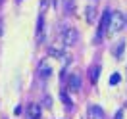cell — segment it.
<instances>
[{
	"label": "cell",
	"mask_w": 127,
	"mask_h": 119,
	"mask_svg": "<svg viewBox=\"0 0 127 119\" xmlns=\"http://www.w3.org/2000/svg\"><path fill=\"white\" fill-rule=\"evenodd\" d=\"M125 27V16L121 12H112L110 16V23H108V33L114 35V33H119Z\"/></svg>",
	"instance_id": "6da1fadb"
},
{
	"label": "cell",
	"mask_w": 127,
	"mask_h": 119,
	"mask_svg": "<svg viewBox=\"0 0 127 119\" xmlns=\"http://www.w3.org/2000/svg\"><path fill=\"white\" fill-rule=\"evenodd\" d=\"M60 40H62L65 46H73L77 40H79V33H77V29H73V27H69V25H64L62 31H60Z\"/></svg>",
	"instance_id": "7a4b0ae2"
},
{
	"label": "cell",
	"mask_w": 127,
	"mask_h": 119,
	"mask_svg": "<svg viewBox=\"0 0 127 119\" xmlns=\"http://www.w3.org/2000/svg\"><path fill=\"white\" fill-rule=\"evenodd\" d=\"M37 75H39V79H42V81L50 79V75H52V65H50L48 60H44V62H40V64H39Z\"/></svg>",
	"instance_id": "3957f363"
},
{
	"label": "cell",
	"mask_w": 127,
	"mask_h": 119,
	"mask_svg": "<svg viewBox=\"0 0 127 119\" xmlns=\"http://www.w3.org/2000/svg\"><path fill=\"white\" fill-rule=\"evenodd\" d=\"M67 88H69L71 92H77L81 88V77L77 73H71V75H69V79H67Z\"/></svg>",
	"instance_id": "277c9868"
},
{
	"label": "cell",
	"mask_w": 127,
	"mask_h": 119,
	"mask_svg": "<svg viewBox=\"0 0 127 119\" xmlns=\"http://www.w3.org/2000/svg\"><path fill=\"white\" fill-rule=\"evenodd\" d=\"M89 119H104V111L100 106H89Z\"/></svg>",
	"instance_id": "5b68a950"
},
{
	"label": "cell",
	"mask_w": 127,
	"mask_h": 119,
	"mask_svg": "<svg viewBox=\"0 0 127 119\" xmlns=\"http://www.w3.org/2000/svg\"><path fill=\"white\" fill-rule=\"evenodd\" d=\"M37 40L39 42L44 40V17H42V14L39 16V21H37Z\"/></svg>",
	"instance_id": "8992f818"
},
{
	"label": "cell",
	"mask_w": 127,
	"mask_h": 119,
	"mask_svg": "<svg viewBox=\"0 0 127 119\" xmlns=\"http://www.w3.org/2000/svg\"><path fill=\"white\" fill-rule=\"evenodd\" d=\"M95 2H98V0H91L89 2V6H87V10H85V16H87V21L89 23H95Z\"/></svg>",
	"instance_id": "52a82bcc"
},
{
	"label": "cell",
	"mask_w": 127,
	"mask_h": 119,
	"mask_svg": "<svg viewBox=\"0 0 127 119\" xmlns=\"http://www.w3.org/2000/svg\"><path fill=\"white\" fill-rule=\"evenodd\" d=\"M40 117V106L39 104H31L29 106V119H39Z\"/></svg>",
	"instance_id": "ba28073f"
},
{
	"label": "cell",
	"mask_w": 127,
	"mask_h": 119,
	"mask_svg": "<svg viewBox=\"0 0 127 119\" xmlns=\"http://www.w3.org/2000/svg\"><path fill=\"white\" fill-rule=\"evenodd\" d=\"M123 48H125V42H123V40H119L118 44H116V48H114V56H116V58H121Z\"/></svg>",
	"instance_id": "9c48e42d"
},
{
	"label": "cell",
	"mask_w": 127,
	"mask_h": 119,
	"mask_svg": "<svg viewBox=\"0 0 127 119\" xmlns=\"http://www.w3.org/2000/svg\"><path fill=\"white\" fill-rule=\"evenodd\" d=\"M98 77H100V65H95V67L91 69V81H93V83H96V81H98Z\"/></svg>",
	"instance_id": "30bf717a"
},
{
	"label": "cell",
	"mask_w": 127,
	"mask_h": 119,
	"mask_svg": "<svg viewBox=\"0 0 127 119\" xmlns=\"http://www.w3.org/2000/svg\"><path fill=\"white\" fill-rule=\"evenodd\" d=\"M62 100H64V106H67V110H73V104H71L69 96L65 94V92H62Z\"/></svg>",
	"instance_id": "8fae6325"
},
{
	"label": "cell",
	"mask_w": 127,
	"mask_h": 119,
	"mask_svg": "<svg viewBox=\"0 0 127 119\" xmlns=\"http://www.w3.org/2000/svg\"><path fill=\"white\" fill-rule=\"evenodd\" d=\"M119 81H121V77H119V73H114L110 77V85H118Z\"/></svg>",
	"instance_id": "7c38bea8"
},
{
	"label": "cell",
	"mask_w": 127,
	"mask_h": 119,
	"mask_svg": "<svg viewBox=\"0 0 127 119\" xmlns=\"http://www.w3.org/2000/svg\"><path fill=\"white\" fill-rule=\"evenodd\" d=\"M114 119H123V110H119L118 113H116V117H114Z\"/></svg>",
	"instance_id": "4fadbf2b"
},
{
	"label": "cell",
	"mask_w": 127,
	"mask_h": 119,
	"mask_svg": "<svg viewBox=\"0 0 127 119\" xmlns=\"http://www.w3.org/2000/svg\"><path fill=\"white\" fill-rule=\"evenodd\" d=\"M44 106H48V108H50V106H52V100H50V98H44Z\"/></svg>",
	"instance_id": "5bb4252c"
},
{
	"label": "cell",
	"mask_w": 127,
	"mask_h": 119,
	"mask_svg": "<svg viewBox=\"0 0 127 119\" xmlns=\"http://www.w3.org/2000/svg\"><path fill=\"white\" fill-rule=\"evenodd\" d=\"M50 2H52V0H42V8H46V6L50 4Z\"/></svg>",
	"instance_id": "9a60e30c"
},
{
	"label": "cell",
	"mask_w": 127,
	"mask_h": 119,
	"mask_svg": "<svg viewBox=\"0 0 127 119\" xmlns=\"http://www.w3.org/2000/svg\"><path fill=\"white\" fill-rule=\"evenodd\" d=\"M2 27H4V25H2V21H0V35H2Z\"/></svg>",
	"instance_id": "2e32d148"
},
{
	"label": "cell",
	"mask_w": 127,
	"mask_h": 119,
	"mask_svg": "<svg viewBox=\"0 0 127 119\" xmlns=\"http://www.w3.org/2000/svg\"><path fill=\"white\" fill-rule=\"evenodd\" d=\"M125 25H127V16H125Z\"/></svg>",
	"instance_id": "e0dca14e"
},
{
	"label": "cell",
	"mask_w": 127,
	"mask_h": 119,
	"mask_svg": "<svg viewBox=\"0 0 127 119\" xmlns=\"http://www.w3.org/2000/svg\"><path fill=\"white\" fill-rule=\"evenodd\" d=\"M2 2H4V0H0V4H2Z\"/></svg>",
	"instance_id": "ac0fdd59"
}]
</instances>
